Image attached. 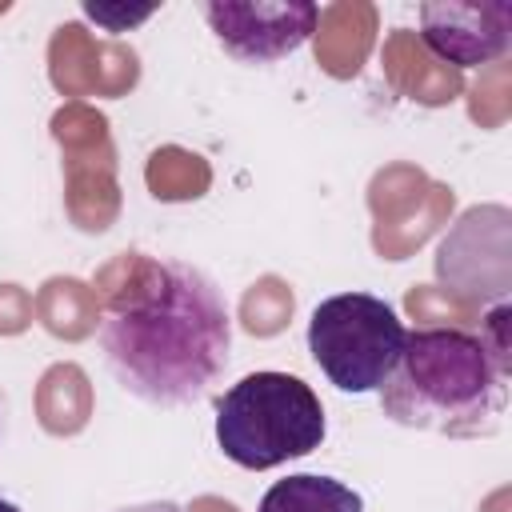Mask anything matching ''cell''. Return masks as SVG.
<instances>
[{
  "label": "cell",
  "instance_id": "5b68a950",
  "mask_svg": "<svg viewBox=\"0 0 512 512\" xmlns=\"http://www.w3.org/2000/svg\"><path fill=\"white\" fill-rule=\"evenodd\" d=\"M220 48L244 64L292 56L316 32L320 8L308 0H208L200 4Z\"/></svg>",
  "mask_w": 512,
  "mask_h": 512
},
{
  "label": "cell",
  "instance_id": "277c9868",
  "mask_svg": "<svg viewBox=\"0 0 512 512\" xmlns=\"http://www.w3.org/2000/svg\"><path fill=\"white\" fill-rule=\"evenodd\" d=\"M404 320L372 292H340L312 308L308 352L340 392H380L404 352Z\"/></svg>",
  "mask_w": 512,
  "mask_h": 512
},
{
  "label": "cell",
  "instance_id": "8992f818",
  "mask_svg": "<svg viewBox=\"0 0 512 512\" xmlns=\"http://www.w3.org/2000/svg\"><path fill=\"white\" fill-rule=\"evenodd\" d=\"M420 40L432 56H440L456 68L492 64L508 52L512 4L508 0H480V4L436 0V4H420Z\"/></svg>",
  "mask_w": 512,
  "mask_h": 512
},
{
  "label": "cell",
  "instance_id": "3957f363",
  "mask_svg": "<svg viewBox=\"0 0 512 512\" xmlns=\"http://www.w3.org/2000/svg\"><path fill=\"white\" fill-rule=\"evenodd\" d=\"M320 440L324 404L300 376L248 372L216 400V444L248 472L308 456L320 448Z\"/></svg>",
  "mask_w": 512,
  "mask_h": 512
},
{
  "label": "cell",
  "instance_id": "ba28073f",
  "mask_svg": "<svg viewBox=\"0 0 512 512\" xmlns=\"http://www.w3.org/2000/svg\"><path fill=\"white\" fill-rule=\"evenodd\" d=\"M84 16H92L96 24H104L108 32H120L124 24L132 28V24H140V20H148L152 16V8H136V12H120V8H104V4H84Z\"/></svg>",
  "mask_w": 512,
  "mask_h": 512
},
{
  "label": "cell",
  "instance_id": "52a82bcc",
  "mask_svg": "<svg viewBox=\"0 0 512 512\" xmlns=\"http://www.w3.org/2000/svg\"><path fill=\"white\" fill-rule=\"evenodd\" d=\"M256 512H364V500L344 480L320 476V472H296L276 480Z\"/></svg>",
  "mask_w": 512,
  "mask_h": 512
},
{
  "label": "cell",
  "instance_id": "30bf717a",
  "mask_svg": "<svg viewBox=\"0 0 512 512\" xmlns=\"http://www.w3.org/2000/svg\"><path fill=\"white\" fill-rule=\"evenodd\" d=\"M0 512H20V508H16L12 500H0Z\"/></svg>",
  "mask_w": 512,
  "mask_h": 512
},
{
  "label": "cell",
  "instance_id": "9c48e42d",
  "mask_svg": "<svg viewBox=\"0 0 512 512\" xmlns=\"http://www.w3.org/2000/svg\"><path fill=\"white\" fill-rule=\"evenodd\" d=\"M116 512H184V508L172 504V500H144V504H124Z\"/></svg>",
  "mask_w": 512,
  "mask_h": 512
},
{
  "label": "cell",
  "instance_id": "6da1fadb",
  "mask_svg": "<svg viewBox=\"0 0 512 512\" xmlns=\"http://www.w3.org/2000/svg\"><path fill=\"white\" fill-rule=\"evenodd\" d=\"M100 352L116 384L156 408L196 404L232 356V316L196 264L140 260L108 300Z\"/></svg>",
  "mask_w": 512,
  "mask_h": 512
},
{
  "label": "cell",
  "instance_id": "7a4b0ae2",
  "mask_svg": "<svg viewBox=\"0 0 512 512\" xmlns=\"http://www.w3.org/2000/svg\"><path fill=\"white\" fill-rule=\"evenodd\" d=\"M400 428L436 436H492L508 408V356L464 328H416L380 388Z\"/></svg>",
  "mask_w": 512,
  "mask_h": 512
}]
</instances>
